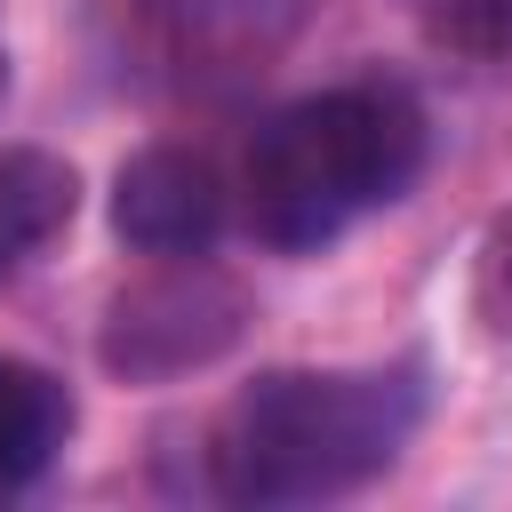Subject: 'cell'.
<instances>
[{"label":"cell","mask_w":512,"mask_h":512,"mask_svg":"<svg viewBox=\"0 0 512 512\" xmlns=\"http://www.w3.org/2000/svg\"><path fill=\"white\" fill-rule=\"evenodd\" d=\"M112 224L128 248L144 256H192L224 232V184L200 152L184 144H152L136 160H120L112 176Z\"/></svg>","instance_id":"4"},{"label":"cell","mask_w":512,"mask_h":512,"mask_svg":"<svg viewBox=\"0 0 512 512\" xmlns=\"http://www.w3.org/2000/svg\"><path fill=\"white\" fill-rule=\"evenodd\" d=\"M72 208H80L72 160H56V152H40V144L0 152V280L24 272V264L72 224Z\"/></svg>","instance_id":"5"},{"label":"cell","mask_w":512,"mask_h":512,"mask_svg":"<svg viewBox=\"0 0 512 512\" xmlns=\"http://www.w3.org/2000/svg\"><path fill=\"white\" fill-rule=\"evenodd\" d=\"M424 40L448 56H504L512 48V0H416Z\"/></svg>","instance_id":"7"},{"label":"cell","mask_w":512,"mask_h":512,"mask_svg":"<svg viewBox=\"0 0 512 512\" xmlns=\"http://www.w3.org/2000/svg\"><path fill=\"white\" fill-rule=\"evenodd\" d=\"M424 168V112L400 80H352L272 112L248 144V224L264 248H320L352 216L408 192Z\"/></svg>","instance_id":"2"},{"label":"cell","mask_w":512,"mask_h":512,"mask_svg":"<svg viewBox=\"0 0 512 512\" xmlns=\"http://www.w3.org/2000/svg\"><path fill=\"white\" fill-rule=\"evenodd\" d=\"M0 88H8V56H0Z\"/></svg>","instance_id":"8"},{"label":"cell","mask_w":512,"mask_h":512,"mask_svg":"<svg viewBox=\"0 0 512 512\" xmlns=\"http://www.w3.org/2000/svg\"><path fill=\"white\" fill-rule=\"evenodd\" d=\"M64 432H72V392L48 368L0 352V488H24L32 472H48Z\"/></svg>","instance_id":"6"},{"label":"cell","mask_w":512,"mask_h":512,"mask_svg":"<svg viewBox=\"0 0 512 512\" xmlns=\"http://www.w3.org/2000/svg\"><path fill=\"white\" fill-rule=\"evenodd\" d=\"M416 424V384L384 368H272L208 432V480L232 504H320L376 480Z\"/></svg>","instance_id":"1"},{"label":"cell","mask_w":512,"mask_h":512,"mask_svg":"<svg viewBox=\"0 0 512 512\" xmlns=\"http://www.w3.org/2000/svg\"><path fill=\"white\" fill-rule=\"evenodd\" d=\"M240 328H248L240 280H224L216 264L176 256L168 272H144L136 288L112 296L104 336H96V360L120 384H168V376H192V368L224 360L240 344Z\"/></svg>","instance_id":"3"}]
</instances>
